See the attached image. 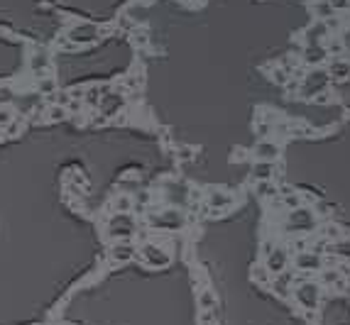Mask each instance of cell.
<instances>
[{
  "label": "cell",
  "instance_id": "obj_1",
  "mask_svg": "<svg viewBox=\"0 0 350 325\" xmlns=\"http://www.w3.org/2000/svg\"><path fill=\"white\" fill-rule=\"evenodd\" d=\"M328 86V74L323 68H311L301 81V96L304 98H316L321 93H326Z\"/></svg>",
  "mask_w": 350,
  "mask_h": 325
},
{
  "label": "cell",
  "instance_id": "obj_2",
  "mask_svg": "<svg viewBox=\"0 0 350 325\" xmlns=\"http://www.w3.org/2000/svg\"><path fill=\"white\" fill-rule=\"evenodd\" d=\"M314 225H316V215L311 208H294L289 211L287 215V227L289 230H296V233H306V230H314Z\"/></svg>",
  "mask_w": 350,
  "mask_h": 325
},
{
  "label": "cell",
  "instance_id": "obj_3",
  "mask_svg": "<svg viewBox=\"0 0 350 325\" xmlns=\"http://www.w3.org/2000/svg\"><path fill=\"white\" fill-rule=\"evenodd\" d=\"M135 233V220L130 218V213H115L108 220V235L113 240H127Z\"/></svg>",
  "mask_w": 350,
  "mask_h": 325
},
{
  "label": "cell",
  "instance_id": "obj_4",
  "mask_svg": "<svg viewBox=\"0 0 350 325\" xmlns=\"http://www.w3.org/2000/svg\"><path fill=\"white\" fill-rule=\"evenodd\" d=\"M101 30L96 27V25H91V22H79V25H74L71 30L67 32V39L71 42V44L76 47V44H91V42H96L98 37H101Z\"/></svg>",
  "mask_w": 350,
  "mask_h": 325
},
{
  "label": "cell",
  "instance_id": "obj_5",
  "mask_svg": "<svg viewBox=\"0 0 350 325\" xmlns=\"http://www.w3.org/2000/svg\"><path fill=\"white\" fill-rule=\"evenodd\" d=\"M140 257H142V262H145L147 267H152V269H159V267H167V264H169V252H167L164 247L152 245V242H147V245L140 249Z\"/></svg>",
  "mask_w": 350,
  "mask_h": 325
},
{
  "label": "cell",
  "instance_id": "obj_6",
  "mask_svg": "<svg viewBox=\"0 0 350 325\" xmlns=\"http://www.w3.org/2000/svg\"><path fill=\"white\" fill-rule=\"evenodd\" d=\"M149 223L155 227H162V230H179L184 225V215L179 211H164L159 215H149Z\"/></svg>",
  "mask_w": 350,
  "mask_h": 325
},
{
  "label": "cell",
  "instance_id": "obj_7",
  "mask_svg": "<svg viewBox=\"0 0 350 325\" xmlns=\"http://www.w3.org/2000/svg\"><path fill=\"white\" fill-rule=\"evenodd\" d=\"M123 105H125V98L120 93H105L101 98V103H98V110H101L103 118H118L120 110H123Z\"/></svg>",
  "mask_w": 350,
  "mask_h": 325
},
{
  "label": "cell",
  "instance_id": "obj_8",
  "mask_svg": "<svg viewBox=\"0 0 350 325\" xmlns=\"http://www.w3.org/2000/svg\"><path fill=\"white\" fill-rule=\"evenodd\" d=\"M296 301L301 303L304 308H316L318 303V293H321V289H318V284H311V281H304L299 289H296Z\"/></svg>",
  "mask_w": 350,
  "mask_h": 325
},
{
  "label": "cell",
  "instance_id": "obj_9",
  "mask_svg": "<svg viewBox=\"0 0 350 325\" xmlns=\"http://www.w3.org/2000/svg\"><path fill=\"white\" fill-rule=\"evenodd\" d=\"M331 30L326 27L323 20H316L311 22L309 27L304 30V39H306V47H314V44H323V39H328Z\"/></svg>",
  "mask_w": 350,
  "mask_h": 325
},
{
  "label": "cell",
  "instance_id": "obj_10",
  "mask_svg": "<svg viewBox=\"0 0 350 325\" xmlns=\"http://www.w3.org/2000/svg\"><path fill=\"white\" fill-rule=\"evenodd\" d=\"M287 264H289V254H287V249H284V247L272 249L270 254H267V262H265V267L270 269V274H277V276L287 269Z\"/></svg>",
  "mask_w": 350,
  "mask_h": 325
},
{
  "label": "cell",
  "instance_id": "obj_11",
  "mask_svg": "<svg viewBox=\"0 0 350 325\" xmlns=\"http://www.w3.org/2000/svg\"><path fill=\"white\" fill-rule=\"evenodd\" d=\"M252 154L257 161H274V159L282 154V147L277 145V142H267V140H262L257 145L252 147Z\"/></svg>",
  "mask_w": 350,
  "mask_h": 325
},
{
  "label": "cell",
  "instance_id": "obj_12",
  "mask_svg": "<svg viewBox=\"0 0 350 325\" xmlns=\"http://www.w3.org/2000/svg\"><path fill=\"white\" fill-rule=\"evenodd\" d=\"M326 74H328V79H336V81L350 79V61H345L343 56H333V59L328 61Z\"/></svg>",
  "mask_w": 350,
  "mask_h": 325
},
{
  "label": "cell",
  "instance_id": "obj_13",
  "mask_svg": "<svg viewBox=\"0 0 350 325\" xmlns=\"http://www.w3.org/2000/svg\"><path fill=\"white\" fill-rule=\"evenodd\" d=\"M235 203V198L230 196V193H226V191H218V189H213L211 191V196H208V208L211 211H228L230 205Z\"/></svg>",
  "mask_w": 350,
  "mask_h": 325
},
{
  "label": "cell",
  "instance_id": "obj_14",
  "mask_svg": "<svg viewBox=\"0 0 350 325\" xmlns=\"http://www.w3.org/2000/svg\"><path fill=\"white\" fill-rule=\"evenodd\" d=\"M323 264V259L318 257L316 252H299L296 254V269L301 271H316Z\"/></svg>",
  "mask_w": 350,
  "mask_h": 325
},
{
  "label": "cell",
  "instance_id": "obj_15",
  "mask_svg": "<svg viewBox=\"0 0 350 325\" xmlns=\"http://www.w3.org/2000/svg\"><path fill=\"white\" fill-rule=\"evenodd\" d=\"M326 59H328L326 44H314V47H306L304 49V61L309 66H318V64H323Z\"/></svg>",
  "mask_w": 350,
  "mask_h": 325
},
{
  "label": "cell",
  "instance_id": "obj_16",
  "mask_svg": "<svg viewBox=\"0 0 350 325\" xmlns=\"http://www.w3.org/2000/svg\"><path fill=\"white\" fill-rule=\"evenodd\" d=\"M135 257V247L130 245V242H120V245H115L113 249H111V259L113 262H130V259Z\"/></svg>",
  "mask_w": 350,
  "mask_h": 325
},
{
  "label": "cell",
  "instance_id": "obj_17",
  "mask_svg": "<svg viewBox=\"0 0 350 325\" xmlns=\"http://www.w3.org/2000/svg\"><path fill=\"white\" fill-rule=\"evenodd\" d=\"M252 176L257 181H270L274 176V161H255Z\"/></svg>",
  "mask_w": 350,
  "mask_h": 325
},
{
  "label": "cell",
  "instance_id": "obj_18",
  "mask_svg": "<svg viewBox=\"0 0 350 325\" xmlns=\"http://www.w3.org/2000/svg\"><path fill=\"white\" fill-rule=\"evenodd\" d=\"M311 10H314V15H316V20H328V17L336 15L333 5H331L328 0H316V3L311 5Z\"/></svg>",
  "mask_w": 350,
  "mask_h": 325
},
{
  "label": "cell",
  "instance_id": "obj_19",
  "mask_svg": "<svg viewBox=\"0 0 350 325\" xmlns=\"http://www.w3.org/2000/svg\"><path fill=\"white\" fill-rule=\"evenodd\" d=\"M103 96H105V88H101V86H91L89 90H83V103L91 105V108H98V103H101Z\"/></svg>",
  "mask_w": 350,
  "mask_h": 325
},
{
  "label": "cell",
  "instance_id": "obj_20",
  "mask_svg": "<svg viewBox=\"0 0 350 325\" xmlns=\"http://www.w3.org/2000/svg\"><path fill=\"white\" fill-rule=\"evenodd\" d=\"M130 37H133V44L140 47V49H147V47H149V32H147V27H135V30L130 32Z\"/></svg>",
  "mask_w": 350,
  "mask_h": 325
},
{
  "label": "cell",
  "instance_id": "obj_21",
  "mask_svg": "<svg viewBox=\"0 0 350 325\" xmlns=\"http://www.w3.org/2000/svg\"><path fill=\"white\" fill-rule=\"evenodd\" d=\"M111 208H113L115 213H130V208H133V198L125 196V193H120V196H115L113 198Z\"/></svg>",
  "mask_w": 350,
  "mask_h": 325
},
{
  "label": "cell",
  "instance_id": "obj_22",
  "mask_svg": "<svg viewBox=\"0 0 350 325\" xmlns=\"http://www.w3.org/2000/svg\"><path fill=\"white\" fill-rule=\"evenodd\" d=\"M30 68H32L34 74L47 71V68H49V56H47V52H37V54L32 56V61H30Z\"/></svg>",
  "mask_w": 350,
  "mask_h": 325
},
{
  "label": "cell",
  "instance_id": "obj_23",
  "mask_svg": "<svg viewBox=\"0 0 350 325\" xmlns=\"http://www.w3.org/2000/svg\"><path fill=\"white\" fill-rule=\"evenodd\" d=\"M333 252H336V257H345L350 259V240H340V242H336V245L331 247Z\"/></svg>",
  "mask_w": 350,
  "mask_h": 325
},
{
  "label": "cell",
  "instance_id": "obj_24",
  "mask_svg": "<svg viewBox=\"0 0 350 325\" xmlns=\"http://www.w3.org/2000/svg\"><path fill=\"white\" fill-rule=\"evenodd\" d=\"M142 86V71L140 74H127L123 81V88H140Z\"/></svg>",
  "mask_w": 350,
  "mask_h": 325
},
{
  "label": "cell",
  "instance_id": "obj_25",
  "mask_svg": "<svg viewBox=\"0 0 350 325\" xmlns=\"http://www.w3.org/2000/svg\"><path fill=\"white\" fill-rule=\"evenodd\" d=\"M199 306H201L204 311H208V308H213V306H215V296H213L211 291L199 293Z\"/></svg>",
  "mask_w": 350,
  "mask_h": 325
},
{
  "label": "cell",
  "instance_id": "obj_26",
  "mask_svg": "<svg viewBox=\"0 0 350 325\" xmlns=\"http://www.w3.org/2000/svg\"><path fill=\"white\" fill-rule=\"evenodd\" d=\"M252 274H255V279L260 281V284H270V269L267 267H255Z\"/></svg>",
  "mask_w": 350,
  "mask_h": 325
},
{
  "label": "cell",
  "instance_id": "obj_27",
  "mask_svg": "<svg viewBox=\"0 0 350 325\" xmlns=\"http://www.w3.org/2000/svg\"><path fill=\"white\" fill-rule=\"evenodd\" d=\"M49 120H64L67 118V108H61V105H54V108H49Z\"/></svg>",
  "mask_w": 350,
  "mask_h": 325
},
{
  "label": "cell",
  "instance_id": "obj_28",
  "mask_svg": "<svg viewBox=\"0 0 350 325\" xmlns=\"http://www.w3.org/2000/svg\"><path fill=\"white\" fill-rule=\"evenodd\" d=\"M10 120H12V110L8 105H0V127L10 125Z\"/></svg>",
  "mask_w": 350,
  "mask_h": 325
},
{
  "label": "cell",
  "instance_id": "obj_29",
  "mask_svg": "<svg viewBox=\"0 0 350 325\" xmlns=\"http://www.w3.org/2000/svg\"><path fill=\"white\" fill-rule=\"evenodd\" d=\"M284 205L287 208H301V196H296V193H292V196H284Z\"/></svg>",
  "mask_w": 350,
  "mask_h": 325
},
{
  "label": "cell",
  "instance_id": "obj_30",
  "mask_svg": "<svg viewBox=\"0 0 350 325\" xmlns=\"http://www.w3.org/2000/svg\"><path fill=\"white\" fill-rule=\"evenodd\" d=\"M272 79L277 81V83H287V81H289V74H287V71H284V68H274V71H272Z\"/></svg>",
  "mask_w": 350,
  "mask_h": 325
},
{
  "label": "cell",
  "instance_id": "obj_31",
  "mask_svg": "<svg viewBox=\"0 0 350 325\" xmlns=\"http://www.w3.org/2000/svg\"><path fill=\"white\" fill-rule=\"evenodd\" d=\"M54 88H57L54 79H42V81H39V90H42V93H52Z\"/></svg>",
  "mask_w": 350,
  "mask_h": 325
},
{
  "label": "cell",
  "instance_id": "obj_32",
  "mask_svg": "<svg viewBox=\"0 0 350 325\" xmlns=\"http://www.w3.org/2000/svg\"><path fill=\"white\" fill-rule=\"evenodd\" d=\"M257 193H260V196H267V193H277V189L272 186L270 181H260V186H257Z\"/></svg>",
  "mask_w": 350,
  "mask_h": 325
},
{
  "label": "cell",
  "instance_id": "obj_33",
  "mask_svg": "<svg viewBox=\"0 0 350 325\" xmlns=\"http://www.w3.org/2000/svg\"><path fill=\"white\" fill-rule=\"evenodd\" d=\"M12 101V90L10 88H0V105H8Z\"/></svg>",
  "mask_w": 350,
  "mask_h": 325
},
{
  "label": "cell",
  "instance_id": "obj_34",
  "mask_svg": "<svg viewBox=\"0 0 350 325\" xmlns=\"http://www.w3.org/2000/svg\"><path fill=\"white\" fill-rule=\"evenodd\" d=\"M338 227H336V225H326V227H323V235L326 237H331V240H336V237H338Z\"/></svg>",
  "mask_w": 350,
  "mask_h": 325
},
{
  "label": "cell",
  "instance_id": "obj_35",
  "mask_svg": "<svg viewBox=\"0 0 350 325\" xmlns=\"http://www.w3.org/2000/svg\"><path fill=\"white\" fill-rule=\"evenodd\" d=\"M328 3L333 5V10H336V12H338V10H345V8L350 5V0H328Z\"/></svg>",
  "mask_w": 350,
  "mask_h": 325
},
{
  "label": "cell",
  "instance_id": "obj_36",
  "mask_svg": "<svg viewBox=\"0 0 350 325\" xmlns=\"http://www.w3.org/2000/svg\"><path fill=\"white\" fill-rule=\"evenodd\" d=\"M191 147H179V149H177V154H179V159H184V161H186V159H191Z\"/></svg>",
  "mask_w": 350,
  "mask_h": 325
},
{
  "label": "cell",
  "instance_id": "obj_37",
  "mask_svg": "<svg viewBox=\"0 0 350 325\" xmlns=\"http://www.w3.org/2000/svg\"><path fill=\"white\" fill-rule=\"evenodd\" d=\"M314 101L321 103V105H326V103H331V96H328V93H321V96H316Z\"/></svg>",
  "mask_w": 350,
  "mask_h": 325
},
{
  "label": "cell",
  "instance_id": "obj_38",
  "mask_svg": "<svg viewBox=\"0 0 350 325\" xmlns=\"http://www.w3.org/2000/svg\"><path fill=\"white\" fill-rule=\"evenodd\" d=\"M343 47H345V52H350V30L343 34Z\"/></svg>",
  "mask_w": 350,
  "mask_h": 325
},
{
  "label": "cell",
  "instance_id": "obj_39",
  "mask_svg": "<svg viewBox=\"0 0 350 325\" xmlns=\"http://www.w3.org/2000/svg\"><path fill=\"white\" fill-rule=\"evenodd\" d=\"M204 0H186V5H201Z\"/></svg>",
  "mask_w": 350,
  "mask_h": 325
}]
</instances>
